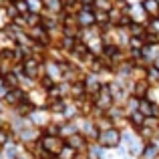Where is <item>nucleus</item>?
Listing matches in <instances>:
<instances>
[{"label":"nucleus","mask_w":159,"mask_h":159,"mask_svg":"<svg viewBox=\"0 0 159 159\" xmlns=\"http://www.w3.org/2000/svg\"><path fill=\"white\" fill-rule=\"evenodd\" d=\"M123 12L133 20V22H137V24H147V20H149V16H147V12L143 10L141 2H131Z\"/></svg>","instance_id":"6"},{"label":"nucleus","mask_w":159,"mask_h":159,"mask_svg":"<svg viewBox=\"0 0 159 159\" xmlns=\"http://www.w3.org/2000/svg\"><path fill=\"white\" fill-rule=\"evenodd\" d=\"M139 2L149 18H157L159 16V0H139Z\"/></svg>","instance_id":"9"},{"label":"nucleus","mask_w":159,"mask_h":159,"mask_svg":"<svg viewBox=\"0 0 159 159\" xmlns=\"http://www.w3.org/2000/svg\"><path fill=\"white\" fill-rule=\"evenodd\" d=\"M12 139H14V135H12L10 127H0V149H2L4 145H8Z\"/></svg>","instance_id":"15"},{"label":"nucleus","mask_w":159,"mask_h":159,"mask_svg":"<svg viewBox=\"0 0 159 159\" xmlns=\"http://www.w3.org/2000/svg\"><path fill=\"white\" fill-rule=\"evenodd\" d=\"M26 119L30 121V125H34L36 129H44V127H48V125L52 123L51 111H48V109H44V107L43 109H34V111H32Z\"/></svg>","instance_id":"3"},{"label":"nucleus","mask_w":159,"mask_h":159,"mask_svg":"<svg viewBox=\"0 0 159 159\" xmlns=\"http://www.w3.org/2000/svg\"><path fill=\"white\" fill-rule=\"evenodd\" d=\"M145 81L153 87V89H159V69L153 65H149L145 69Z\"/></svg>","instance_id":"10"},{"label":"nucleus","mask_w":159,"mask_h":159,"mask_svg":"<svg viewBox=\"0 0 159 159\" xmlns=\"http://www.w3.org/2000/svg\"><path fill=\"white\" fill-rule=\"evenodd\" d=\"M77 22H79V26H81V30L83 28H91V26H95V8L93 6H81V10L77 12Z\"/></svg>","instance_id":"7"},{"label":"nucleus","mask_w":159,"mask_h":159,"mask_svg":"<svg viewBox=\"0 0 159 159\" xmlns=\"http://www.w3.org/2000/svg\"><path fill=\"white\" fill-rule=\"evenodd\" d=\"M153 103H155V99L153 97H147V99H141L139 101V113L145 117H151L153 113Z\"/></svg>","instance_id":"12"},{"label":"nucleus","mask_w":159,"mask_h":159,"mask_svg":"<svg viewBox=\"0 0 159 159\" xmlns=\"http://www.w3.org/2000/svg\"><path fill=\"white\" fill-rule=\"evenodd\" d=\"M4 83H6L8 89H18L20 87V75H16L14 70H10V73L4 75Z\"/></svg>","instance_id":"13"},{"label":"nucleus","mask_w":159,"mask_h":159,"mask_svg":"<svg viewBox=\"0 0 159 159\" xmlns=\"http://www.w3.org/2000/svg\"><path fill=\"white\" fill-rule=\"evenodd\" d=\"M145 30L149 32V34H157L159 36V16L157 18H149L147 24H145Z\"/></svg>","instance_id":"16"},{"label":"nucleus","mask_w":159,"mask_h":159,"mask_svg":"<svg viewBox=\"0 0 159 159\" xmlns=\"http://www.w3.org/2000/svg\"><path fill=\"white\" fill-rule=\"evenodd\" d=\"M121 141H123V131L117 127H111L105 131H99V137L95 143H99L105 151H115L117 147H121Z\"/></svg>","instance_id":"1"},{"label":"nucleus","mask_w":159,"mask_h":159,"mask_svg":"<svg viewBox=\"0 0 159 159\" xmlns=\"http://www.w3.org/2000/svg\"><path fill=\"white\" fill-rule=\"evenodd\" d=\"M40 143H43L44 151L51 157H58V153H61L66 145L61 135H44V133H43V137H40Z\"/></svg>","instance_id":"2"},{"label":"nucleus","mask_w":159,"mask_h":159,"mask_svg":"<svg viewBox=\"0 0 159 159\" xmlns=\"http://www.w3.org/2000/svg\"><path fill=\"white\" fill-rule=\"evenodd\" d=\"M28 4V10L32 14H43L44 12V0H24Z\"/></svg>","instance_id":"14"},{"label":"nucleus","mask_w":159,"mask_h":159,"mask_svg":"<svg viewBox=\"0 0 159 159\" xmlns=\"http://www.w3.org/2000/svg\"><path fill=\"white\" fill-rule=\"evenodd\" d=\"M44 12L61 16L62 12H65V8H62V0H44Z\"/></svg>","instance_id":"11"},{"label":"nucleus","mask_w":159,"mask_h":159,"mask_svg":"<svg viewBox=\"0 0 159 159\" xmlns=\"http://www.w3.org/2000/svg\"><path fill=\"white\" fill-rule=\"evenodd\" d=\"M129 93H131V97H135V99H147V97H151V93H153V87L149 85L145 79H133L131 81V89H129Z\"/></svg>","instance_id":"4"},{"label":"nucleus","mask_w":159,"mask_h":159,"mask_svg":"<svg viewBox=\"0 0 159 159\" xmlns=\"http://www.w3.org/2000/svg\"><path fill=\"white\" fill-rule=\"evenodd\" d=\"M145 119H147V117H145V115H141L139 111H131V113L127 115L129 127H131L133 131H139V129H141V127L145 125Z\"/></svg>","instance_id":"8"},{"label":"nucleus","mask_w":159,"mask_h":159,"mask_svg":"<svg viewBox=\"0 0 159 159\" xmlns=\"http://www.w3.org/2000/svg\"><path fill=\"white\" fill-rule=\"evenodd\" d=\"M153 66H157V69H159V57L155 58V62H153Z\"/></svg>","instance_id":"17"},{"label":"nucleus","mask_w":159,"mask_h":159,"mask_svg":"<svg viewBox=\"0 0 159 159\" xmlns=\"http://www.w3.org/2000/svg\"><path fill=\"white\" fill-rule=\"evenodd\" d=\"M157 133H159V129H157Z\"/></svg>","instance_id":"18"},{"label":"nucleus","mask_w":159,"mask_h":159,"mask_svg":"<svg viewBox=\"0 0 159 159\" xmlns=\"http://www.w3.org/2000/svg\"><path fill=\"white\" fill-rule=\"evenodd\" d=\"M93 101H95V107H97L99 111H103V113H107L109 109L115 105V101H113V95H111V91H109V85H107V83L103 85V89L93 97Z\"/></svg>","instance_id":"5"}]
</instances>
